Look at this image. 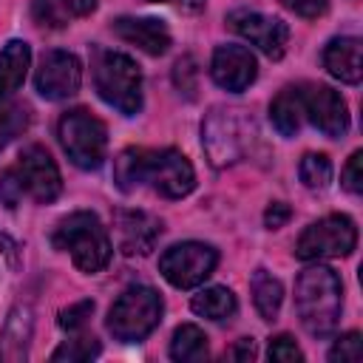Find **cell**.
<instances>
[{
  "instance_id": "1",
  "label": "cell",
  "mask_w": 363,
  "mask_h": 363,
  "mask_svg": "<svg viewBox=\"0 0 363 363\" xmlns=\"http://www.w3.org/2000/svg\"><path fill=\"white\" fill-rule=\"evenodd\" d=\"M113 179L119 190H133L139 184H150L164 199H182L196 187L193 164L184 153L173 147L162 150H145V147H128L116 156Z\"/></svg>"
},
{
  "instance_id": "2",
  "label": "cell",
  "mask_w": 363,
  "mask_h": 363,
  "mask_svg": "<svg viewBox=\"0 0 363 363\" xmlns=\"http://www.w3.org/2000/svg\"><path fill=\"white\" fill-rule=\"evenodd\" d=\"M295 309L303 329L323 340L337 329L343 309V284L332 267H306L295 281Z\"/></svg>"
},
{
  "instance_id": "3",
  "label": "cell",
  "mask_w": 363,
  "mask_h": 363,
  "mask_svg": "<svg viewBox=\"0 0 363 363\" xmlns=\"http://www.w3.org/2000/svg\"><path fill=\"white\" fill-rule=\"evenodd\" d=\"M51 244L62 252H71L74 267L88 272V275L105 269L108 261H111V252H113L108 230L102 227L99 216L88 213V210H77V213L65 216L54 227Z\"/></svg>"
},
{
  "instance_id": "4",
  "label": "cell",
  "mask_w": 363,
  "mask_h": 363,
  "mask_svg": "<svg viewBox=\"0 0 363 363\" xmlns=\"http://www.w3.org/2000/svg\"><path fill=\"white\" fill-rule=\"evenodd\" d=\"M91 74H94L96 94L111 108H116L125 116H133L142 111V71L128 54L96 48Z\"/></svg>"
},
{
  "instance_id": "5",
  "label": "cell",
  "mask_w": 363,
  "mask_h": 363,
  "mask_svg": "<svg viewBox=\"0 0 363 363\" xmlns=\"http://www.w3.org/2000/svg\"><path fill=\"white\" fill-rule=\"evenodd\" d=\"M162 312H164V303H162V295L150 286H130L125 289L113 306L108 309V332L122 340V343H136V340H145L162 320Z\"/></svg>"
},
{
  "instance_id": "6",
  "label": "cell",
  "mask_w": 363,
  "mask_h": 363,
  "mask_svg": "<svg viewBox=\"0 0 363 363\" xmlns=\"http://www.w3.org/2000/svg\"><path fill=\"white\" fill-rule=\"evenodd\" d=\"M57 136H60L62 150L68 153V159H71L77 167L94 170V167L102 164L105 147H108V130H105V125H102L94 113H88L85 108L65 111V113L60 116Z\"/></svg>"
},
{
  "instance_id": "7",
  "label": "cell",
  "mask_w": 363,
  "mask_h": 363,
  "mask_svg": "<svg viewBox=\"0 0 363 363\" xmlns=\"http://www.w3.org/2000/svg\"><path fill=\"white\" fill-rule=\"evenodd\" d=\"M357 244V227L349 216H326L320 221H312L298 244H295V255L301 261H320V258H343L354 250Z\"/></svg>"
},
{
  "instance_id": "8",
  "label": "cell",
  "mask_w": 363,
  "mask_h": 363,
  "mask_svg": "<svg viewBox=\"0 0 363 363\" xmlns=\"http://www.w3.org/2000/svg\"><path fill=\"white\" fill-rule=\"evenodd\" d=\"M216 264H218L216 247H210L204 241H182L162 252L159 272L176 289H193L213 275Z\"/></svg>"
},
{
  "instance_id": "9",
  "label": "cell",
  "mask_w": 363,
  "mask_h": 363,
  "mask_svg": "<svg viewBox=\"0 0 363 363\" xmlns=\"http://www.w3.org/2000/svg\"><path fill=\"white\" fill-rule=\"evenodd\" d=\"M201 145L207 150V159L213 167H227L244 153V136H241V116L233 108H210V113L201 122Z\"/></svg>"
},
{
  "instance_id": "10",
  "label": "cell",
  "mask_w": 363,
  "mask_h": 363,
  "mask_svg": "<svg viewBox=\"0 0 363 363\" xmlns=\"http://www.w3.org/2000/svg\"><path fill=\"white\" fill-rule=\"evenodd\" d=\"M14 173L20 176L23 182V190L26 196H31L34 201L40 204H48L60 196L62 190V179H60V170L51 159V153L43 147V145H28L17 164H14Z\"/></svg>"
},
{
  "instance_id": "11",
  "label": "cell",
  "mask_w": 363,
  "mask_h": 363,
  "mask_svg": "<svg viewBox=\"0 0 363 363\" xmlns=\"http://www.w3.org/2000/svg\"><path fill=\"white\" fill-rule=\"evenodd\" d=\"M230 28L235 34H241L244 40H250L252 45H258L269 60H281L289 43V28L284 20L278 17H267L261 11H250V9H235L227 17Z\"/></svg>"
},
{
  "instance_id": "12",
  "label": "cell",
  "mask_w": 363,
  "mask_h": 363,
  "mask_svg": "<svg viewBox=\"0 0 363 363\" xmlns=\"http://www.w3.org/2000/svg\"><path fill=\"white\" fill-rule=\"evenodd\" d=\"M303 119H309L320 133L337 139L349 130V108L343 96L329 85H301Z\"/></svg>"
},
{
  "instance_id": "13",
  "label": "cell",
  "mask_w": 363,
  "mask_h": 363,
  "mask_svg": "<svg viewBox=\"0 0 363 363\" xmlns=\"http://www.w3.org/2000/svg\"><path fill=\"white\" fill-rule=\"evenodd\" d=\"M79 82H82V65L71 51H48L40 60L34 85L43 99H51V102L68 99L79 91Z\"/></svg>"
},
{
  "instance_id": "14",
  "label": "cell",
  "mask_w": 363,
  "mask_h": 363,
  "mask_svg": "<svg viewBox=\"0 0 363 363\" xmlns=\"http://www.w3.org/2000/svg\"><path fill=\"white\" fill-rule=\"evenodd\" d=\"M113 233L125 255H147L162 235V221L145 210H116Z\"/></svg>"
},
{
  "instance_id": "15",
  "label": "cell",
  "mask_w": 363,
  "mask_h": 363,
  "mask_svg": "<svg viewBox=\"0 0 363 363\" xmlns=\"http://www.w3.org/2000/svg\"><path fill=\"white\" fill-rule=\"evenodd\" d=\"M210 74H213V82L224 91H244L252 85V79L258 77V65H255V57L250 54V48L244 45H218L213 51V60H210Z\"/></svg>"
},
{
  "instance_id": "16",
  "label": "cell",
  "mask_w": 363,
  "mask_h": 363,
  "mask_svg": "<svg viewBox=\"0 0 363 363\" xmlns=\"http://www.w3.org/2000/svg\"><path fill=\"white\" fill-rule=\"evenodd\" d=\"M111 31L119 40L142 48L150 57H159V54H164L170 48V31L156 17H116L111 23Z\"/></svg>"
},
{
  "instance_id": "17",
  "label": "cell",
  "mask_w": 363,
  "mask_h": 363,
  "mask_svg": "<svg viewBox=\"0 0 363 363\" xmlns=\"http://www.w3.org/2000/svg\"><path fill=\"white\" fill-rule=\"evenodd\" d=\"M31 335H34V309L28 301H17L0 329V363L26 360Z\"/></svg>"
},
{
  "instance_id": "18",
  "label": "cell",
  "mask_w": 363,
  "mask_h": 363,
  "mask_svg": "<svg viewBox=\"0 0 363 363\" xmlns=\"http://www.w3.org/2000/svg\"><path fill=\"white\" fill-rule=\"evenodd\" d=\"M323 68L346 82V85H357L360 74H363V57H360V40L357 37H335L323 45Z\"/></svg>"
},
{
  "instance_id": "19",
  "label": "cell",
  "mask_w": 363,
  "mask_h": 363,
  "mask_svg": "<svg viewBox=\"0 0 363 363\" xmlns=\"http://www.w3.org/2000/svg\"><path fill=\"white\" fill-rule=\"evenodd\" d=\"M31 62V48L23 40H11L0 51V105L23 85Z\"/></svg>"
},
{
  "instance_id": "20",
  "label": "cell",
  "mask_w": 363,
  "mask_h": 363,
  "mask_svg": "<svg viewBox=\"0 0 363 363\" xmlns=\"http://www.w3.org/2000/svg\"><path fill=\"white\" fill-rule=\"evenodd\" d=\"M96 9V0H34L31 17L45 28H62Z\"/></svg>"
},
{
  "instance_id": "21",
  "label": "cell",
  "mask_w": 363,
  "mask_h": 363,
  "mask_svg": "<svg viewBox=\"0 0 363 363\" xmlns=\"http://www.w3.org/2000/svg\"><path fill=\"white\" fill-rule=\"evenodd\" d=\"M269 122L281 136H295L303 125V99H301V85L284 88L272 102H269Z\"/></svg>"
},
{
  "instance_id": "22",
  "label": "cell",
  "mask_w": 363,
  "mask_h": 363,
  "mask_svg": "<svg viewBox=\"0 0 363 363\" xmlns=\"http://www.w3.org/2000/svg\"><path fill=\"white\" fill-rule=\"evenodd\" d=\"M252 301H255V309L264 320H275L278 312H281V303H284V286L275 275H269L264 267L252 272Z\"/></svg>"
},
{
  "instance_id": "23",
  "label": "cell",
  "mask_w": 363,
  "mask_h": 363,
  "mask_svg": "<svg viewBox=\"0 0 363 363\" xmlns=\"http://www.w3.org/2000/svg\"><path fill=\"white\" fill-rule=\"evenodd\" d=\"M190 306H193L196 315H201L207 320H227L238 309L235 295L227 286H207V289H201L199 295H193Z\"/></svg>"
},
{
  "instance_id": "24",
  "label": "cell",
  "mask_w": 363,
  "mask_h": 363,
  "mask_svg": "<svg viewBox=\"0 0 363 363\" xmlns=\"http://www.w3.org/2000/svg\"><path fill=\"white\" fill-rule=\"evenodd\" d=\"M170 357L179 360V363H199V360H204L207 357V335L199 326H193V323H182L173 332Z\"/></svg>"
},
{
  "instance_id": "25",
  "label": "cell",
  "mask_w": 363,
  "mask_h": 363,
  "mask_svg": "<svg viewBox=\"0 0 363 363\" xmlns=\"http://www.w3.org/2000/svg\"><path fill=\"white\" fill-rule=\"evenodd\" d=\"M301 182L309 187V190H323L329 182H332V162L326 153H306L301 159Z\"/></svg>"
},
{
  "instance_id": "26",
  "label": "cell",
  "mask_w": 363,
  "mask_h": 363,
  "mask_svg": "<svg viewBox=\"0 0 363 363\" xmlns=\"http://www.w3.org/2000/svg\"><path fill=\"white\" fill-rule=\"evenodd\" d=\"M99 354V340L96 337H88V335H79V337H71V340H65L54 354H51V360L54 363H85V360H91V357H96Z\"/></svg>"
},
{
  "instance_id": "27",
  "label": "cell",
  "mask_w": 363,
  "mask_h": 363,
  "mask_svg": "<svg viewBox=\"0 0 363 363\" xmlns=\"http://www.w3.org/2000/svg\"><path fill=\"white\" fill-rule=\"evenodd\" d=\"M28 122H31L28 105H11V108L0 111V150H3L11 139H17V136L28 128Z\"/></svg>"
},
{
  "instance_id": "28",
  "label": "cell",
  "mask_w": 363,
  "mask_h": 363,
  "mask_svg": "<svg viewBox=\"0 0 363 363\" xmlns=\"http://www.w3.org/2000/svg\"><path fill=\"white\" fill-rule=\"evenodd\" d=\"M23 196H26V190H23V182H20V176L14 173V167L3 170V176H0V201H3L9 210H14V207L23 201Z\"/></svg>"
},
{
  "instance_id": "29",
  "label": "cell",
  "mask_w": 363,
  "mask_h": 363,
  "mask_svg": "<svg viewBox=\"0 0 363 363\" xmlns=\"http://www.w3.org/2000/svg\"><path fill=\"white\" fill-rule=\"evenodd\" d=\"M360 354H363L360 352V332H346L329 349V360L332 363H337V360H360Z\"/></svg>"
},
{
  "instance_id": "30",
  "label": "cell",
  "mask_w": 363,
  "mask_h": 363,
  "mask_svg": "<svg viewBox=\"0 0 363 363\" xmlns=\"http://www.w3.org/2000/svg\"><path fill=\"white\" fill-rule=\"evenodd\" d=\"M301 357H303V354H301L298 343H295L289 335H275V337L269 340V360L295 363V360H301Z\"/></svg>"
},
{
  "instance_id": "31",
  "label": "cell",
  "mask_w": 363,
  "mask_h": 363,
  "mask_svg": "<svg viewBox=\"0 0 363 363\" xmlns=\"http://www.w3.org/2000/svg\"><path fill=\"white\" fill-rule=\"evenodd\" d=\"M343 187L349 193H360L363 190V150H354L343 167Z\"/></svg>"
},
{
  "instance_id": "32",
  "label": "cell",
  "mask_w": 363,
  "mask_h": 363,
  "mask_svg": "<svg viewBox=\"0 0 363 363\" xmlns=\"http://www.w3.org/2000/svg\"><path fill=\"white\" fill-rule=\"evenodd\" d=\"M91 312H94V301H79V303H74V306L60 312V326L74 332V329H79L91 318Z\"/></svg>"
},
{
  "instance_id": "33",
  "label": "cell",
  "mask_w": 363,
  "mask_h": 363,
  "mask_svg": "<svg viewBox=\"0 0 363 363\" xmlns=\"http://www.w3.org/2000/svg\"><path fill=\"white\" fill-rule=\"evenodd\" d=\"M281 3L289 11H295L298 17H306V20H315L329 9V0H281Z\"/></svg>"
},
{
  "instance_id": "34",
  "label": "cell",
  "mask_w": 363,
  "mask_h": 363,
  "mask_svg": "<svg viewBox=\"0 0 363 363\" xmlns=\"http://www.w3.org/2000/svg\"><path fill=\"white\" fill-rule=\"evenodd\" d=\"M193 77H196V65H193V60L190 57H184V60H179L176 62V68H173V79H176V88H182V91H187V94H193Z\"/></svg>"
},
{
  "instance_id": "35",
  "label": "cell",
  "mask_w": 363,
  "mask_h": 363,
  "mask_svg": "<svg viewBox=\"0 0 363 363\" xmlns=\"http://www.w3.org/2000/svg\"><path fill=\"white\" fill-rule=\"evenodd\" d=\"M289 216H292L289 204H284V201H272V204L267 207V213H264V224H267L269 230H278V227H284V224L289 221Z\"/></svg>"
},
{
  "instance_id": "36",
  "label": "cell",
  "mask_w": 363,
  "mask_h": 363,
  "mask_svg": "<svg viewBox=\"0 0 363 363\" xmlns=\"http://www.w3.org/2000/svg\"><path fill=\"white\" fill-rule=\"evenodd\" d=\"M230 357H233V360H252V357H255V340H252V337H241V340L235 343V349L230 352Z\"/></svg>"
},
{
  "instance_id": "37",
  "label": "cell",
  "mask_w": 363,
  "mask_h": 363,
  "mask_svg": "<svg viewBox=\"0 0 363 363\" xmlns=\"http://www.w3.org/2000/svg\"><path fill=\"white\" fill-rule=\"evenodd\" d=\"M147 3H176V6H182L184 11H199V9H204V0H147Z\"/></svg>"
}]
</instances>
